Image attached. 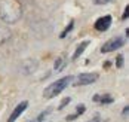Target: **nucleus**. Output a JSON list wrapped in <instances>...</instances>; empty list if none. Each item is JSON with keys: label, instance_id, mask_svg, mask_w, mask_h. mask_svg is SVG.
Masks as SVG:
<instances>
[{"label": "nucleus", "instance_id": "1", "mask_svg": "<svg viewBox=\"0 0 129 122\" xmlns=\"http://www.w3.org/2000/svg\"><path fill=\"white\" fill-rule=\"evenodd\" d=\"M22 16V8L18 0H0V19L15 24Z\"/></svg>", "mask_w": 129, "mask_h": 122}, {"label": "nucleus", "instance_id": "2", "mask_svg": "<svg viewBox=\"0 0 129 122\" xmlns=\"http://www.w3.org/2000/svg\"><path fill=\"white\" fill-rule=\"evenodd\" d=\"M71 81H73V76H65V78L58 79L56 82L51 83V85L43 91V97L48 98V100H51V98H53V97H56V95L61 94L65 88L71 83Z\"/></svg>", "mask_w": 129, "mask_h": 122}, {"label": "nucleus", "instance_id": "3", "mask_svg": "<svg viewBox=\"0 0 129 122\" xmlns=\"http://www.w3.org/2000/svg\"><path fill=\"white\" fill-rule=\"evenodd\" d=\"M123 45H125V39H123V37H113V39L107 40L103 46H101V52H103V54L113 52V51H116L119 48H122Z\"/></svg>", "mask_w": 129, "mask_h": 122}, {"label": "nucleus", "instance_id": "4", "mask_svg": "<svg viewBox=\"0 0 129 122\" xmlns=\"http://www.w3.org/2000/svg\"><path fill=\"white\" fill-rule=\"evenodd\" d=\"M100 75L98 73H80L77 78H76V82L74 85L76 86H82V85H90L93 82L98 81Z\"/></svg>", "mask_w": 129, "mask_h": 122}, {"label": "nucleus", "instance_id": "5", "mask_svg": "<svg viewBox=\"0 0 129 122\" xmlns=\"http://www.w3.org/2000/svg\"><path fill=\"white\" fill-rule=\"evenodd\" d=\"M111 15H104L101 18H98L96 19V22H95V30L96 31H107L110 26H111Z\"/></svg>", "mask_w": 129, "mask_h": 122}, {"label": "nucleus", "instance_id": "6", "mask_svg": "<svg viewBox=\"0 0 129 122\" xmlns=\"http://www.w3.org/2000/svg\"><path fill=\"white\" fill-rule=\"evenodd\" d=\"M28 107V101H21L16 107L13 109V112L11 113V116H9V119H8V122H15L24 112H25V109Z\"/></svg>", "mask_w": 129, "mask_h": 122}, {"label": "nucleus", "instance_id": "7", "mask_svg": "<svg viewBox=\"0 0 129 122\" xmlns=\"http://www.w3.org/2000/svg\"><path fill=\"white\" fill-rule=\"evenodd\" d=\"M93 101L101 103V104H110V103H113V97L108 94H96L93 97Z\"/></svg>", "mask_w": 129, "mask_h": 122}, {"label": "nucleus", "instance_id": "8", "mask_svg": "<svg viewBox=\"0 0 129 122\" xmlns=\"http://www.w3.org/2000/svg\"><path fill=\"white\" fill-rule=\"evenodd\" d=\"M85 110H86V107H85L83 104H79L77 109H76V112H74L73 115H68V116H67V121H74V119H77L80 115L85 113Z\"/></svg>", "mask_w": 129, "mask_h": 122}, {"label": "nucleus", "instance_id": "9", "mask_svg": "<svg viewBox=\"0 0 129 122\" xmlns=\"http://www.w3.org/2000/svg\"><path fill=\"white\" fill-rule=\"evenodd\" d=\"M88 45H89V40H85V42H82V43H80V45L77 46V49H76V52L73 54V60H77L79 57H80V55L83 54V51L86 49V46H88Z\"/></svg>", "mask_w": 129, "mask_h": 122}, {"label": "nucleus", "instance_id": "10", "mask_svg": "<svg viewBox=\"0 0 129 122\" xmlns=\"http://www.w3.org/2000/svg\"><path fill=\"white\" fill-rule=\"evenodd\" d=\"M9 37H11V33H9L6 28H2V27H0V45H2L3 42H6Z\"/></svg>", "mask_w": 129, "mask_h": 122}, {"label": "nucleus", "instance_id": "11", "mask_svg": "<svg viewBox=\"0 0 129 122\" xmlns=\"http://www.w3.org/2000/svg\"><path fill=\"white\" fill-rule=\"evenodd\" d=\"M62 68H64V60L62 58H58V61L55 63V70L56 71H61Z\"/></svg>", "mask_w": 129, "mask_h": 122}, {"label": "nucleus", "instance_id": "12", "mask_svg": "<svg viewBox=\"0 0 129 122\" xmlns=\"http://www.w3.org/2000/svg\"><path fill=\"white\" fill-rule=\"evenodd\" d=\"M48 115H49V110H45V112H42L39 116H37V119H34V121H31V122H42L46 116H48Z\"/></svg>", "mask_w": 129, "mask_h": 122}, {"label": "nucleus", "instance_id": "13", "mask_svg": "<svg viewBox=\"0 0 129 122\" xmlns=\"http://www.w3.org/2000/svg\"><path fill=\"white\" fill-rule=\"evenodd\" d=\"M73 26H74V22L71 21V22L68 24V27H65V30L62 31V33H61V37H65V36H67V33H70V31H71V28H73Z\"/></svg>", "mask_w": 129, "mask_h": 122}, {"label": "nucleus", "instance_id": "14", "mask_svg": "<svg viewBox=\"0 0 129 122\" xmlns=\"http://www.w3.org/2000/svg\"><path fill=\"white\" fill-rule=\"evenodd\" d=\"M68 103H70V97H67V98H64V100L61 101V104H59V107H58V109H64L65 106L68 104Z\"/></svg>", "mask_w": 129, "mask_h": 122}, {"label": "nucleus", "instance_id": "15", "mask_svg": "<svg viewBox=\"0 0 129 122\" xmlns=\"http://www.w3.org/2000/svg\"><path fill=\"white\" fill-rule=\"evenodd\" d=\"M111 0H93V3L95 5H107V3H110Z\"/></svg>", "mask_w": 129, "mask_h": 122}, {"label": "nucleus", "instance_id": "16", "mask_svg": "<svg viewBox=\"0 0 129 122\" xmlns=\"http://www.w3.org/2000/svg\"><path fill=\"white\" fill-rule=\"evenodd\" d=\"M128 16H129V6H126V8H125V12L122 15V19H126Z\"/></svg>", "mask_w": 129, "mask_h": 122}, {"label": "nucleus", "instance_id": "17", "mask_svg": "<svg viewBox=\"0 0 129 122\" xmlns=\"http://www.w3.org/2000/svg\"><path fill=\"white\" fill-rule=\"evenodd\" d=\"M122 66H123V57L119 55L117 57V67H122Z\"/></svg>", "mask_w": 129, "mask_h": 122}, {"label": "nucleus", "instance_id": "18", "mask_svg": "<svg viewBox=\"0 0 129 122\" xmlns=\"http://www.w3.org/2000/svg\"><path fill=\"white\" fill-rule=\"evenodd\" d=\"M128 115H129V107L126 106V107L123 109V112H122V116H123V118H126Z\"/></svg>", "mask_w": 129, "mask_h": 122}, {"label": "nucleus", "instance_id": "19", "mask_svg": "<svg viewBox=\"0 0 129 122\" xmlns=\"http://www.w3.org/2000/svg\"><path fill=\"white\" fill-rule=\"evenodd\" d=\"M88 122H103V119L100 118V116H96V118H92L90 121H88Z\"/></svg>", "mask_w": 129, "mask_h": 122}]
</instances>
